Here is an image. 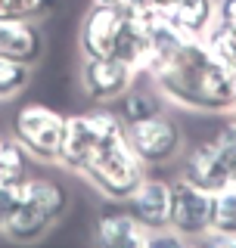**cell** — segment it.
<instances>
[{
	"label": "cell",
	"instance_id": "1",
	"mask_svg": "<svg viewBox=\"0 0 236 248\" xmlns=\"http://www.w3.org/2000/svg\"><path fill=\"white\" fill-rule=\"evenodd\" d=\"M165 103L193 112H233L236 108V68L218 62L202 37H186L165 62L143 75Z\"/></svg>",
	"mask_w": 236,
	"mask_h": 248
},
{
	"label": "cell",
	"instance_id": "2",
	"mask_svg": "<svg viewBox=\"0 0 236 248\" xmlns=\"http://www.w3.org/2000/svg\"><path fill=\"white\" fill-rule=\"evenodd\" d=\"M68 192L53 177H25L19 183V205L0 223V232L13 242H37L50 227L66 217Z\"/></svg>",
	"mask_w": 236,
	"mask_h": 248
},
{
	"label": "cell",
	"instance_id": "3",
	"mask_svg": "<svg viewBox=\"0 0 236 248\" xmlns=\"http://www.w3.org/2000/svg\"><path fill=\"white\" fill-rule=\"evenodd\" d=\"M78 174L103 199H128L137 189V183L146 177V168L131 152L128 140H124V130H121V134L103 140L90 152V158L78 168Z\"/></svg>",
	"mask_w": 236,
	"mask_h": 248
},
{
	"label": "cell",
	"instance_id": "4",
	"mask_svg": "<svg viewBox=\"0 0 236 248\" xmlns=\"http://www.w3.org/2000/svg\"><path fill=\"white\" fill-rule=\"evenodd\" d=\"M124 130V121L118 118L115 108L109 106H97L90 112H78L66 118V137H62V149H59V161L66 170L78 174V168L90 158V152L97 149L103 140L115 137Z\"/></svg>",
	"mask_w": 236,
	"mask_h": 248
},
{
	"label": "cell",
	"instance_id": "5",
	"mask_svg": "<svg viewBox=\"0 0 236 248\" xmlns=\"http://www.w3.org/2000/svg\"><path fill=\"white\" fill-rule=\"evenodd\" d=\"M13 137L25 146L34 161L56 165L66 137V115L44 103H25L13 118Z\"/></svg>",
	"mask_w": 236,
	"mask_h": 248
},
{
	"label": "cell",
	"instance_id": "6",
	"mask_svg": "<svg viewBox=\"0 0 236 248\" xmlns=\"http://www.w3.org/2000/svg\"><path fill=\"white\" fill-rule=\"evenodd\" d=\"M124 140H128L131 152L143 161V168L171 165L184 152V130H180L177 118H171L168 112L124 124Z\"/></svg>",
	"mask_w": 236,
	"mask_h": 248
},
{
	"label": "cell",
	"instance_id": "7",
	"mask_svg": "<svg viewBox=\"0 0 236 248\" xmlns=\"http://www.w3.org/2000/svg\"><path fill=\"white\" fill-rule=\"evenodd\" d=\"M137 68L118 56H81V65H78V81H81L84 96L97 106L115 103L124 90L137 84Z\"/></svg>",
	"mask_w": 236,
	"mask_h": 248
},
{
	"label": "cell",
	"instance_id": "8",
	"mask_svg": "<svg viewBox=\"0 0 236 248\" xmlns=\"http://www.w3.org/2000/svg\"><path fill=\"white\" fill-rule=\"evenodd\" d=\"M171 230H177L186 242H199L211 230V192L205 186L186 180L184 174L171 180Z\"/></svg>",
	"mask_w": 236,
	"mask_h": 248
},
{
	"label": "cell",
	"instance_id": "9",
	"mask_svg": "<svg viewBox=\"0 0 236 248\" xmlns=\"http://www.w3.org/2000/svg\"><path fill=\"white\" fill-rule=\"evenodd\" d=\"M97 242L106 248H146L149 227L140 223V217L128 208L124 199H106L97 211Z\"/></svg>",
	"mask_w": 236,
	"mask_h": 248
},
{
	"label": "cell",
	"instance_id": "10",
	"mask_svg": "<svg viewBox=\"0 0 236 248\" xmlns=\"http://www.w3.org/2000/svg\"><path fill=\"white\" fill-rule=\"evenodd\" d=\"M124 31V6L121 3H93L78 28L81 56H112L115 44Z\"/></svg>",
	"mask_w": 236,
	"mask_h": 248
},
{
	"label": "cell",
	"instance_id": "11",
	"mask_svg": "<svg viewBox=\"0 0 236 248\" xmlns=\"http://www.w3.org/2000/svg\"><path fill=\"white\" fill-rule=\"evenodd\" d=\"M124 202L140 217L143 227L162 230L171 220V180H165V177H143L137 183V189Z\"/></svg>",
	"mask_w": 236,
	"mask_h": 248
},
{
	"label": "cell",
	"instance_id": "12",
	"mask_svg": "<svg viewBox=\"0 0 236 248\" xmlns=\"http://www.w3.org/2000/svg\"><path fill=\"white\" fill-rule=\"evenodd\" d=\"M180 174L186 177V180L205 186L208 192L221 189V186L230 183V174H227V161L221 149H218L215 137L205 140V143H196L190 152H184V168H180Z\"/></svg>",
	"mask_w": 236,
	"mask_h": 248
},
{
	"label": "cell",
	"instance_id": "13",
	"mask_svg": "<svg viewBox=\"0 0 236 248\" xmlns=\"http://www.w3.org/2000/svg\"><path fill=\"white\" fill-rule=\"evenodd\" d=\"M44 53V34L34 19H0V56L34 65Z\"/></svg>",
	"mask_w": 236,
	"mask_h": 248
},
{
	"label": "cell",
	"instance_id": "14",
	"mask_svg": "<svg viewBox=\"0 0 236 248\" xmlns=\"http://www.w3.org/2000/svg\"><path fill=\"white\" fill-rule=\"evenodd\" d=\"M165 22L184 37H202L215 25V0H177L165 10Z\"/></svg>",
	"mask_w": 236,
	"mask_h": 248
},
{
	"label": "cell",
	"instance_id": "15",
	"mask_svg": "<svg viewBox=\"0 0 236 248\" xmlns=\"http://www.w3.org/2000/svg\"><path fill=\"white\" fill-rule=\"evenodd\" d=\"M115 112L118 118L124 124H134V121H143L149 115H159L165 112V99L162 93L149 84V87H140V84H134L131 90H124L121 96L115 99Z\"/></svg>",
	"mask_w": 236,
	"mask_h": 248
},
{
	"label": "cell",
	"instance_id": "16",
	"mask_svg": "<svg viewBox=\"0 0 236 248\" xmlns=\"http://www.w3.org/2000/svg\"><path fill=\"white\" fill-rule=\"evenodd\" d=\"M31 155L16 137H0V183L19 186L31 174Z\"/></svg>",
	"mask_w": 236,
	"mask_h": 248
},
{
	"label": "cell",
	"instance_id": "17",
	"mask_svg": "<svg viewBox=\"0 0 236 248\" xmlns=\"http://www.w3.org/2000/svg\"><path fill=\"white\" fill-rule=\"evenodd\" d=\"M202 44L208 46V53H211L218 62H224V65L236 68V28L215 22V25H211L205 34H202Z\"/></svg>",
	"mask_w": 236,
	"mask_h": 248
},
{
	"label": "cell",
	"instance_id": "18",
	"mask_svg": "<svg viewBox=\"0 0 236 248\" xmlns=\"http://www.w3.org/2000/svg\"><path fill=\"white\" fill-rule=\"evenodd\" d=\"M211 230L236 232V183H227L211 192Z\"/></svg>",
	"mask_w": 236,
	"mask_h": 248
},
{
	"label": "cell",
	"instance_id": "19",
	"mask_svg": "<svg viewBox=\"0 0 236 248\" xmlns=\"http://www.w3.org/2000/svg\"><path fill=\"white\" fill-rule=\"evenodd\" d=\"M28 84H31V65L0 56V99L19 96Z\"/></svg>",
	"mask_w": 236,
	"mask_h": 248
},
{
	"label": "cell",
	"instance_id": "20",
	"mask_svg": "<svg viewBox=\"0 0 236 248\" xmlns=\"http://www.w3.org/2000/svg\"><path fill=\"white\" fill-rule=\"evenodd\" d=\"M59 0H0V19H44Z\"/></svg>",
	"mask_w": 236,
	"mask_h": 248
},
{
	"label": "cell",
	"instance_id": "21",
	"mask_svg": "<svg viewBox=\"0 0 236 248\" xmlns=\"http://www.w3.org/2000/svg\"><path fill=\"white\" fill-rule=\"evenodd\" d=\"M215 143H218V149H221L224 161H227V174H230V183H236V121H233V118L215 134Z\"/></svg>",
	"mask_w": 236,
	"mask_h": 248
},
{
	"label": "cell",
	"instance_id": "22",
	"mask_svg": "<svg viewBox=\"0 0 236 248\" xmlns=\"http://www.w3.org/2000/svg\"><path fill=\"white\" fill-rule=\"evenodd\" d=\"M171 245H190L177 230L171 227H162V230H149V239H146V248H171Z\"/></svg>",
	"mask_w": 236,
	"mask_h": 248
},
{
	"label": "cell",
	"instance_id": "23",
	"mask_svg": "<svg viewBox=\"0 0 236 248\" xmlns=\"http://www.w3.org/2000/svg\"><path fill=\"white\" fill-rule=\"evenodd\" d=\"M16 205H19V186L0 183V223L16 211Z\"/></svg>",
	"mask_w": 236,
	"mask_h": 248
},
{
	"label": "cell",
	"instance_id": "24",
	"mask_svg": "<svg viewBox=\"0 0 236 248\" xmlns=\"http://www.w3.org/2000/svg\"><path fill=\"white\" fill-rule=\"evenodd\" d=\"M199 242H205L211 248H236V232L233 230H208Z\"/></svg>",
	"mask_w": 236,
	"mask_h": 248
},
{
	"label": "cell",
	"instance_id": "25",
	"mask_svg": "<svg viewBox=\"0 0 236 248\" xmlns=\"http://www.w3.org/2000/svg\"><path fill=\"white\" fill-rule=\"evenodd\" d=\"M215 22L236 28V0H215Z\"/></svg>",
	"mask_w": 236,
	"mask_h": 248
},
{
	"label": "cell",
	"instance_id": "26",
	"mask_svg": "<svg viewBox=\"0 0 236 248\" xmlns=\"http://www.w3.org/2000/svg\"><path fill=\"white\" fill-rule=\"evenodd\" d=\"M171 3H177V0H121L124 10H168Z\"/></svg>",
	"mask_w": 236,
	"mask_h": 248
},
{
	"label": "cell",
	"instance_id": "27",
	"mask_svg": "<svg viewBox=\"0 0 236 248\" xmlns=\"http://www.w3.org/2000/svg\"><path fill=\"white\" fill-rule=\"evenodd\" d=\"M93 3H121V0H93Z\"/></svg>",
	"mask_w": 236,
	"mask_h": 248
}]
</instances>
